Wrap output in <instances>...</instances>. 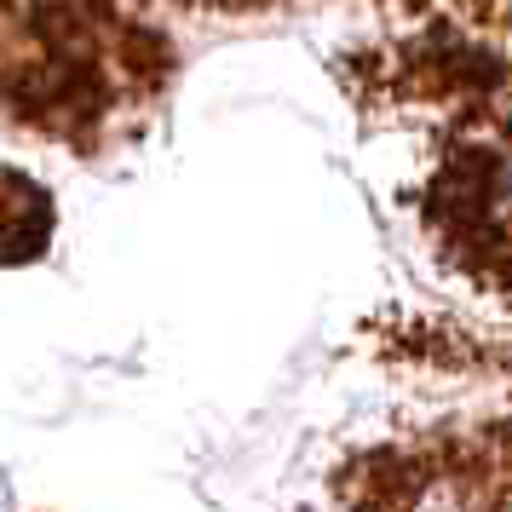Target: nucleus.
Here are the masks:
<instances>
[{
    "label": "nucleus",
    "instance_id": "obj_1",
    "mask_svg": "<svg viewBox=\"0 0 512 512\" xmlns=\"http://www.w3.org/2000/svg\"><path fill=\"white\" fill-rule=\"evenodd\" d=\"M47 231H52V202L29 185L24 173H12L6 179V259L29 265L47 248Z\"/></svg>",
    "mask_w": 512,
    "mask_h": 512
},
{
    "label": "nucleus",
    "instance_id": "obj_2",
    "mask_svg": "<svg viewBox=\"0 0 512 512\" xmlns=\"http://www.w3.org/2000/svg\"><path fill=\"white\" fill-rule=\"evenodd\" d=\"M409 512H489V484L478 472H426L409 495Z\"/></svg>",
    "mask_w": 512,
    "mask_h": 512
}]
</instances>
